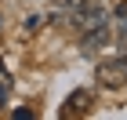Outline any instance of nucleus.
Listing matches in <instances>:
<instances>
[{
    "instance_id": "f257e3e1",
    "label": "nucleus",
    "mask_w": 127,
    "mask_h": 120,
    "mask_svg": "<svg viewBox=\"0 0 127 120\" xmlns=\"http://www.w3.org/2000/svg\"><path fill=\"white\" fill-rule=\"evenodd\" d=\"M95 77H98V87L116 91V87L127 84V62H124V58H116V62H98Z\"/></svg>"
},
{
    "instance_id": "f03ea898",
    "label": "nucleus",
    "mask_w": 127,
    "mask_h": 120,
    "mask_svg": "<svg viewBox=\"0 0 127 120\" xmlns=\"http://www.w3.org/2000/svg\"><path fill=\"white\" fill-rule=\"evenodd\" d=\"M73 26H80L84 33H87V29H102V26H109V11H105V7H98V4H91L80 18H73Z\"/></svg>"
},
{
    "instance_id": "7ed1b4c3",
    "label": "nucleus",
    "mask_w": 127,
    "mask_h": 120,
    "mask_svg": "<svg viewBox=\"0 0 127 120\" xmlns=\"http://www.w3.org/2000/svg\"><path fill=\"white\" fill-rule=\"evenodd\" d=\"M109 44V26H102V29H87L84 37H80V51L84 55H95L98 47H105Z\"/></svg>"
},
{
    "instance_id": "20e7f679",
    "label": "nucleus",
    "mask_w": 127,
    "mask_h": 120,
    "mask_svg": "<svg viewBox=\"0 0 127 120\" xmlns=\"http://www.w3.org/2000/svg\"><path fill=\"white\" fill-rule=\"evenodd\" d=\"M87 106H91V91H73L69 95V102H65V113H87Z\"/></svg>"
},
{
    "instance_id": "39448f33",
    "label": "nucleus",
    "mask_w": 127,
    "mask_h": 120,
    "mask_svg": "<svg viewBox=\"0 0 127 120\" xmlns=\"http://www.w3.org/2000/svg\"><path fill=\"white\" fill-rule=\"evenodd\" d=\"M116 33H120V44L127 47V11H120V15H116Z\"/></svg>"
},
{
    "instance_id": "423d86ee",
    "label": "nucleus",
    "mask_w": 127,
    "mask_h": 120,
    "mask_svg": "<svg viewBox=\"0 0 127 120\" xmlns=\"http://www.w3.org/2000/svg\"><path fill=\"white\" fill-rule=\"evenodd\" d=\"M40 22H44L40 15H29V18L22 22V29H26V33H33V29H40Z\"/></svg>"
},
{
    "instance_id": "0eeeda50",
    "label": "nucleus",
    "mask_w": 127,
    "mask_h": 120,
    "mask_svg": "<svg viewBox=\"0 0 127 120\" xmlns=\"http://www.w3.org/2000/svg\"><path fill=\"white\" fill-rule=\"evenodd\" d=\"M7 95H11V80L4 77V80H0V106H4V102H7Z\"/></svg>"
},
{
    "instance_id": "6e6552de",
    "label": "nucleus",
    "mask_w": 127,
    "mask_h": 120,
    "mask_svg": "<svg viewBox=\"0 0 127 120\" xmlns=\"http://www.w3.org/2000/svg\"><path fill=\"white\" fill-rule=\"evenodd\" d=\"M15 120H33V109H15Z\"/></svg>"
},
{
    "instance_id": "1a4fd4ad",
    "label": "nucleus",
    "mask_w": 127,
    "mask_h": 120,
    "mask_svg": "<svg viewBox=\"0 0 127 120\" xmlns=\"http://www.w3.org/2000/svg\"><path fill=\"white\" fill-rule=\"evenodd\" d=\"M0 26H4V18H0Z\"/></svg>"
},
{
    "instance_id": "9d476101",
    "label": "nucleus",
    "mask_w": 127,
    "mask_h": 120,
    "mask_svg": "<svg viewBox=\"0 0 127 120\" xmlns=\"http://www.w3.org/2000/svg\"><path fill=\"white\" fill-rule=\"evenodd\" d=\"M124 62H127V55H124Z\"/></svg>"
}]
</instances>
